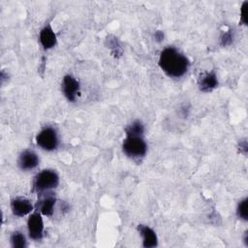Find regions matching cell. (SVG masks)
Instances as JSON below:
<instances>
[{"mask_svg":"<svg viewBox=\"0 0 248 248\" xmlns=\"http://www.w3.org/2000/svg\"><path fill=\"white\" fill-rule=\"evenodd\" d=\"M218 84V80L216 78V75L213 72L206 73L202 77H201L199 85L200 89L203 92H209L212 89H214Z\"/></svg>","mask_w":248,"mask_h":248,"instance_id":"11","label":"cell"},{"mask_svg":"<svg viewBox=\"0 0 248 248\" xmlns=\"http://www.w3.org/2000/svg\"><path fill=\"white\" fill-rule=\"evenodd\" d=\"M232 35L231 32H226L222 37H221V45L222 46H227L232 43Z\"/></svg>","mask_w":248,"mask_h":248,"instance_id":"17","label":"cell"},{"mask_svg":"<svg viewBox=\"0 0 248 248\" xmlns=\"http://www.w3.org/2000/svg\"><path fill=\"white\" fill-rule=\"evenodd\" d=\"M27 229L30 238L33 240H39L44 234V222L42 215L39 211L33 212L27 220Z\"/></svg>","mask_w":248,"mask_h":248,"instance_id":"5","label":"cell"},{"mask_svg":"<svg viewBox=\"0 0 248 248\" xmlns=\"http://www.w3.org/2000/svg\"><path fill=\"white\" fill-rule=\"evenodd\" d=\"M11 209L16 216H24L29 214L33 210V204L32 202L22 197H17L12 200L11 202Z\"/></svg>","mask_w":248,"mask_h":248,"instance_id":"7","label":"cell"},{"mask_svg":"<svg viewBox=\"0 0 248 248\" xmlns=\"http://www.w3.org/2000/svg\"><path fill=\"white\" fill-rule=\"evenodd\" d=\"M40 42L45 49H49L56 45V35L48 23L40 32Z\"/></svg>","mask_w":248,"mask_h":248,"instance_id":"10","label":"cell"},{"mask_svg":"<svg viewBox=\"0 0 248 248\" xmlns=\"http://www.w3.org/2000/svg\"><path fill=\"white\" fill-rule=\"evenodd\" d=\"M189 65L188 58L172 46L165 48L159 57L160 68L171 78H180L185 75Z\"/></svg>","mask_w":248,"mask_h":248,"instance_id":"1","label":"cell"},{"mask_svg":"<svg viewBox=\"0 0 248 248\" xmlns=\"http://www.w3.org/2000/svg\"><path fill=\"white\" fill-rule=\"evenodd\" d=\"M247 8H248V2L247 1H245V2H243V4H242V6H241V10H240V12H241V16H240V19H241V21H242V23H244V24H246V22H247Z\"/></svg>","mask_w":248,"mask_h":248,"instance_id":"16","label":"cell"},{"mask_svg":"<svg viewBox=\"0 0 248 248\" xmlns=\"http://www.w3.org/2000/svg\"><path fill=\"white\" fill-rule=\"evenodd\" d=\"M18 166L23 170L35 169L39 164V158L33 150H24L18 157Z\"/></svg>","mask_w":248,"mask_h":248,"instance_id":"8","label":"cell"},{"mask_svg":"<svg viewBox=\"0 0 248 248\" xmlns=\"http://www.w3.org/2000/svg\"><path fill=\"white\" fill-rule=\"evenodd\" d=\"M37 144L46 151L54 150L58 146V136L52 127L44 128L36 137Z\"/></svg>","mask_w":248,"mask_h":248,"instance_id":"4","label":"cell"},{"mask_svg":"<svg viewBox=\"0 0 248 248\" xmlns=\"http://www.w3.org/2000/svg\"><path fill=\"white\" fill-rule=\"evenodd\" d=\"M59 183V176L53 170H44L34 179L33 191L44 192L56 188Z\"/></svg>","mask_w":248,"mask_h":248,"instance_id":"3","label":"cell"},{"mask_svg":"<svg viewBox=\"0 0 248 248\" xmlns=\"http://www.w3.org/2000/svg\"><path fill=\"white\" fill-rule=\"evenodd\" d=\"M138 231L142 236V245L145 248L155 247L158 244V239L155 232L145 225H139Z\"/></svg>","mask_w":248,"mask_h":248,"instance_id":"9","label":"cell"},{"mask_svg":"<svg viewBox=\"0 0 248 248\" xmlns=\"http://www.w3.org/2000/svg\"><path fill=\"white\" fill-rule=\"evenodd\" d=\"M62 91L70 102H75L79 94V82L71 75H66L62 80Z\"/></svg>","mask_w":248,"mask_h":248,"instance_id":"6","label":"cell"},{"mask_svg":"<svg viewBox=\"0 0 248 248\" xmlns=\"http://www.w3.org/2000/svg\"><path fill=\"white\" fill-rule=\"evenodd\" d=\"M122 148L127 156L136 159L141 158L145 155L147 145L143 140V136L126 135V138L122 144Z\"/></svg>","mask_w":248,"mask_h":248,"instance_id":"2","label":"cell"},{"mask_svg":"<svg viewBox=\"0 0 248 248\" xmlns=\"http://www.w3.org/2000/svg\"><path fill=\"white\" fill-rule=\"evenodd\" d=\"M55 196L52 193H49L47 196H46L41 202L40 205V211L43 215L46 216H51L53 214L54 204H55Z\"/></svg>","mask_w":248,"mask_h":248,"instance_id":"12","label":"cell"},{"mask_svg":"<svg viewBox=\"0 0 248 248\" xmlns=\"http://www.w3.org/2000/svg\"><path fill=\"white\" fill-rule=\"evenodd\" d=\"M155 38L157 41H161L163 38H164V34L161 32V31H157L155 33Z\"/></svg>","mask_w":248,"mask_h":248,"instance_id":"18","label":"cell"},{"mask_svg":"<svg viewBox=\"0 0 248 248\" xmlns=\"http://www.w3.org/2000/svg\"><path fill=\"white\" fill-rule=\"evenodd\" d=\"M236 213L240 219H242L244 221H246L248 219V200L247 199L242 200L238 203Z\"/></svg>","mask_w":248,"mask_h":248,"instance_id":"15","label":"cell"},{"mask_svg":"<svg viewBox=\"0 0 248 248\" xmlns=\"http://www.w3.org/2000/svg\"><path fill=\"white\" fill-rule=\"evenodd\" d=\"M125 132H126V135L143 136L144 127H143V124L140 120H136L126 127Z\"/></svg>","mask_w":248,"mask_h":248,"instance_id":"13","label":"cell"},{"mask_svg":"<svg viewBox=\"0 0 248 248\" xmlns=\"http://www.w3.org/2000/svg\"><path fill=\"white\" fill-rule=\"evenodd\" d=\"M11 244L14 248H24L27 245L25 235L20 232H15L10 238Z\"/></svg>","mask_w":248,"mask_h":248,"instance_id":"14","label":"cell"}]
</instances>
